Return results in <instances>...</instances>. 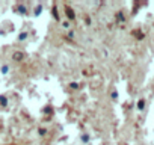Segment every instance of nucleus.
I'll return each mask as SVG.
<instances>
[{"label":"nucleus","instance_id":"1","mask_svg":"<svg viewBox=\"0 0 154 145\" xmlns=\"http://www.w3.org/2000/svg\"><path fill=\"white\" fill-rule=\"evenodd\" d=\"M65 15H67L68 21H74L76 20V12H74L73 8H69L68 5H65Z\"/></svg>","mask_w":154,"mask_h":145},{"label":"nucleus","instance_id":"2","mask_svg":"<svg viewBox=\"0 0 154 145\" xmlns=\"http://www.w3.org/2000/svg\"><path fill=\"white\" fill-rule=\"evenodd\" d=\"M24 59V54H23V51H15L14 54H12V61H15V62H21Z\"/></svg>","mask_w":154,"mask_h":145},{"label":"nucleus","instance_id":"3","mask_svg":"<svg viewBox=\"0 0 154 145\" xmlns=\"http://www.w3.org/2000/svg\"><path fill=\"white\" fill-rule=\"evenodd\" d=\"M17 11H18V14H26V12H27L26 6H23V5H18V6H17Z\"/></svg>","mask_w":154,"mask_h":145},{"label":"nucleus","instance_id":"4","mask_svg":"<svg viewBox=\"0 0 154 145\" xmlns=\"http://www.w3.org/2000/svg\"><path fill=\"white\" fill-rule=\"evenodd\" d=\"M6 104H8V98H6L5 95H0V106H3V107H5Z\"/></svg>","mask_w":154,"mask_h":145},{"label":"nucleus","instance_id":"5","mask_svg":"<svg viewBox=\"0 0 154 145\" xmlns=\"http://www.w3.org/2000/svg\"><path fill=\"white\" fill-rule=\"evenodd\" d=\"M53 17L59 21L61 20V17H59V14H57V8H56V5H53Z\"/></svg>","mask_w":154,"mask_h":145},{"label":"nucleus","instance_id":"6","mask_svg":"<svg viewBox=\"0 0 154 145\" xmlns=\"http://www.w3.org/2000/svg\"><path fill=\"white\" fill-rule=\"evenodd\" d=\"M38 133H39V136H45L49 131H47V129H44V127H39L38 129Z\"/></svg>","mask_w":154,"mask_h":145},{"label":"nucleus","instance_id":"7","mask_svg":"<svg viewBox=\"0 0 154 145\" xmlns=\"http://www.w3.org/2000/svg\"><path fill=\"white\" fill-rule=\"evenodd\" d=\"M26 38H27V32H21L20 36H18V41H24Z\"/></svg>","mask_w":154,"mask_h":145},{"label":"nucleus","instance_id":"8","mask_svg":"<svg viewBox=\"0 0 154 145\" xmlns=\"http://www.w3.org/2000/svg\"><path fill=\"white\" fill-rule=\"evenodd\" d=\"M8 71H9V66L8 65H3L2 66V74H8Z\"/></svg>","mask_w":154,"mask_h":145},{"label":"nucleus","instance_id":"9","mask_svg":"<svg viewBox=\"0 0 154 145\" xmlns=\"http://www.w3.org/2000/svg\"><path fill=\"white\" fill-rule=\"evenodd\" d=\"M62 26H64V27H65V29H69V27H71V23H69L68 20H65V21H64V23H62Z\"/></svg>","mask_w":154,"mask_h":145},{"label":"nucleus","instance_id":"10","mask_svg":"<svg viewBox=\"0 0 154 145\" xmlns=\"http://www.w3.org/2000/svg\"><path fill=\"white\" fill-rule=\"evenodd\" d=\"M41 9H42V6H41V5H38V6H36V9H35V15H39V14H41Z\"/></svg>","mask_w":154,"mask_h":145},{"label":"nucleus","instance_id":"11","mask_svg":"<svg viewBox=\"0 0 154 145\" xmlns=\"http://www.w3.org/2000/svg\"><path fill=\"white\" fill-rule=\"evenodd\" d=\"M69 88H71V89H77V88H79V83H77V82H73V83H69Z\"/></svg>","mask_w":154,"mask_h":145},{"label":"nucleus","instance_id":"12","mask_svg":"<svg viewBox=\"0 0 154 145\" xmlns=\"http://www.w3.org/2000/svg\"><path fill=\"white\" fill-rule=\"evenodd\" d=\"M82 142H85V144L89 142V136H88V135H83V136H82Z\"/></svg>","mask_w":154,"mask_h":145},{"label":"nucleus","instance_id":"13","mask_svg":"<svg viewBox=\"0 0 154 145\" xmlns=\"http://www.w3.org/2000/svg\"><path fill=\"white\" fill-rule=\"evenodd\" d=\"M67 36H68V38H73V36H74V32H73V30H71V32H69L68 35H67Z\"/></svg>","mask_w":154,"mask_h":145}]
</instances>
